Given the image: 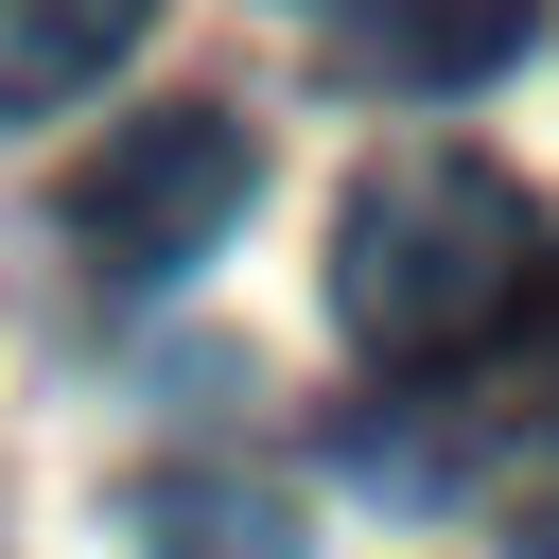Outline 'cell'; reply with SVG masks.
Returning <instances> with one entry per match:
<instances>
[{"label": "cell", "instance_id": "cell-1", "mask_svg": "<svg viewBox=\"0 0 559 559\" xmlns=\"http://www.w3.org/2000/svg\"><path fill=\"white\" fill-rule=\"evenodd\" d=\"M524 297H542V210H524V175L437 157V140L349 175V210H332V314H349L367 367H472Z\"/></svg>", "mask_w": 559, "mask_h": 559}, {"label": "cell", "instance_id": "cell-2", "mask_svg": "<svg viewBox=\"0 0 559 559\" xmlns=\"http://www.w3.org/2000/svg\"><path fill=\"white\" fill-rule=\"evenodd\" d=\"M245 192H262L245 105H140L105 157H70L52 227H70L87 280H175V262H210V245L245 227Z\"/></svg>", "mask_w": 559, "mask_h": 559}, {"label": "cell", "instance_id": "cell-3", "mask_svg": "<svg viewBox=\"0 0 559 559\" xmlns=\"http://www.w3.org/2000/svg\"><path fill=\"white\" fill-rule=\"evenodd\" d=\"M122 542H140V559H314L297 489H280V472H227V454H192V472H140Z\"/></svg>", "mask_w": 559, "mask_h": 559}, {"label": "cell", "instance_id": "cell-4", "mask_svg": "<svg viewBox=\"0 0 559 559\" xmlns=\"http://www.w3.org/2000/svg\"><path fill=\"white\" fill-rule=\"evenodd\" d=\"M332 17H349V70L367 87H489L542 35V0H332Z\"/></svg>", "mask_w": 559, "mask_h": 559}, {"label": "cell", "instance_id": "cell-5", "mask_svg": "<svg viewBox=\"0 0 559 559\" xmlns=\"http://www.w3.org/2000/svg\"><path fill=\"white\" fill-rule=\"evenodd\" d=\"M157 0H0V122H52L70 87H105L140 52Z\"/></svg>", "mask_w": 559, "mask_h": 559}]
</instances>
